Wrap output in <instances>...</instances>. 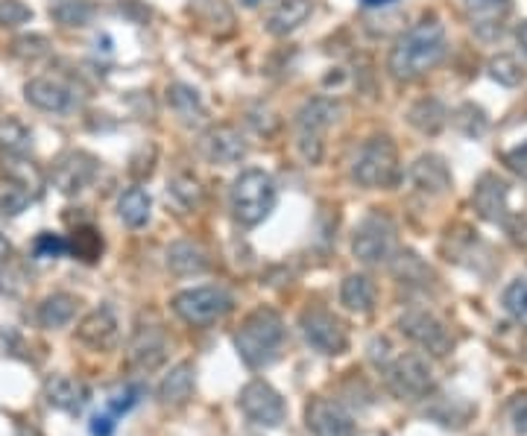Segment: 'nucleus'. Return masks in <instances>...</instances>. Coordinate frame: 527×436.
Returning a JSON list of instances; mask_svg holds the SVG:
<instances>
[{"label":"nucleus","instance_id":"obj_35","mask_svg":"<svg viewBox=\"0 0 527 436\" xmlns=\"http://www.w3.org/2000/svg\"><path fill=\"white\" fill-rule=\"evenodd\" d=\"M0 147L9 156H24L30 150V132L21 123L6 120V123H0Z\"/></svg>","mask_w":527,"mask_h":436},{"label":"nucleus","instance_id":"obj_45","mask_svg":"<svg viewBox=\"0 0 527 436\" xmlns=\"http://www.w3.org/2000/svg\"><path fill=\"white\" fill-rule=\"evenodd\" d=\"M12 258V243L6 240V235H0V267Z\"/></svg>","mask_w":527,"mask_h":436},{"label":"nucleus","instance_id":"obj_4","mask_svg":"<svg viewBox=\"0 0 527 436\" xmlns=\"http://www.w3.org/2000/svg\"><path fill=\"white\" fill-rule=\"evenodd\" d=\"M352 179L369 188V191H387L396 188L402 179V164H399V150L387 135H375L369 138L361 153L355 156L352 164Z\"/></svg>","mask_w":527,"mask_h":436},{"label":"nucleus","instance_id":"obj_46","mask_svg":"<svg viewBox=\"0 0 527 436\" xmlns=\"http://www.w3.org/2000/svg\"><path fill=\"white\" fill-rule=\"evenodd\" d=\"M516 39H519V47L527 53V21L525 24H519V30H516Z\"/></svg>","mask_w":527,"mask_h":436},{"label":"nucleus","instance_id":"obj_18","mask_svg":"<svg viewBox=\"0 0 527 436\" xmlns=\"http://www.w3.org/2000/svg\"><path fill=\"white\" fill-rule=\"evenodd\" d=\"M410 182L416 191L428 194V197H443L448 188H451V173H448V164L440 156H419V159L410 164Z\"/></svg>","mask_w":527,"mask_h":436},{"label":"nucleus","instance_id":"obj_26","mask_svg":"<svg viewBox=\"0 0 527 436\" xmlns=\"http://www.w3.org/2000/svg\"><path fill=\"white\" fill-rule=\"evenodd\" d=\"M77 305H80V302H77V296H71V293H50L39 305L41 328H50V331L65 328L71 319L77 317Z\"/></svg>","mask_w":527,"mask_h":436},{"label":"nucleus","instance_id":"obj_28","mask_svg":"<svg viewBox=\"0 0 527 436\" xmlns=\"http://www.w3.org/2000/svg\"><path fill=\"white\" fill-rule=\"evenodd\" d=\"M340 302L352 314H369L375 308V287L366 276H346L340 287Z\"/></svg>","mask_w":527,"mask_h":436},{"label":"nucleus","instance_id":"obj_39","mask_svg":"<svg viewBox=\"0 0 527 436\" xmlns=\"http://www.w3.org/2000/svg\"><path fill=\"white\" fill-rule=\"evenodd\" d=\"M33 252H36V258H62L68 252V240L50 235V232H41L33 243Z\"/></svg>","mask_w":527,"mask_h":436},{"label":"nucleus","instance_id":"obj_29","mask_svg":"<svg viewBox=\"0 0 527 436\" xmlns=\"http://www.w3.org/2000/svg\"><path fill=\"white\" fill-rule=\"evenodd\" d=\"M446 109H443V103L440 100H434V97H425V100H419V103H413L410 106V112H407V120H410V126L413 129H419L422 135H437L443 126H446Z\"/></svg>","mask_w":527,"mask_h":436},{"label":"nucleus","instance_id":"obj_36","mask_svg":"<svg viewBox=\"0 0 527 436\" xmlns=\"http://www.w3.org/2000/svg\"><path fill=\"white\" fill-rule=\"evenodd\" d=\"M170 194H173V199H179L185 208H194V205L203 199V188H200V182H197L194 176L179 173V176H173V182H170Z\"/></svg>","mask_w":527,"mask_h":436},{"label":"nucleus","instance_id":"obj_11","mask_svg":"<svg viewBox=\"0 0 527 436\" xmlns=\"http://www.w3.org/2000/svg\"><path fill=\"white\" fill-rule=\"evenodd\" d=\"M299 328H302L308 346L317 349L320 355L337 357L349 349L346 325L334 317L331 311H325V308H308V311L299 317Z\"/></svg>","mask_w":527,"mask_h":436},{"label":"nucleus","instance_id":"obj_16","mask_svg":"<svg viewBox=\"0 0 527 436\" xmlns=\"http://www.w3.org/2000/svg\"><path fill=\"white\" fill-rule=\"evenodd\" d=\"M24 97L30 106H36L39 112H47V115H68L77 106L74 88L62 80H53V77H36V80L27 82Z\"/></svg>","mask_w":527,"mask_h":436},{"label":"nucleus","instance_id":"obj_44","mask_svg":"<svg viewBox=\"0 0 527 436\" xmlns=\"http://www.w3.org/2000/svg\"><path fill=\"white\" fill-rule=\"evenodd\" d=\"M115 434V416L106 413V416H94L91 422V436H112Z\"/></svg>","mask_w":527,"mask_h":436},{"label":"nucleus","instance_id":"obj_37","mask_svg":"<svg viewBox=\"0 0 527 436\" xmlns=\"http://www.w3.org/2000/svg\"><path fill=\"white\" fill-rule=\"evenodd\" d=\"M33 18V9L21 0H0V27H21Z\"/></svg>","mask_w":527,"mask_h":436},{"label":"nucleus","instance_id":"obj_34","mask_svg":"<svg viewBox=\"0 0 527 436\" xmlns=\"http://www.w3.org/2000/svg\"><path fill=\"white\" fill-rule=\"evenodd\" d=\"M501 305L516 322L527 325V278H516V281L507 284V290L501 296Z\"/></svg>","mask_w":527,"mask_h":436},{"label":"nucleus","instance_id":"obj_41","mask_svg":"<svg viewBox=\"0 0 527 436\" xmlns=\"http://www.w3.org/2000/svg\"><path fill=\"white\" fill-rule=\"evenodd\" d=\"M504 164H507L522 182H527V141L525 144H519V147H513V150L504 156Z\"/></svg>","mask_w":527,"mask_h":436},{"label":"nucleus","instance_id":"obj_42","mask_svg":"<svg viewBox=\"0 0 527 436\" xmlns=\"http://www.w3.org/2000/svg\"><path fill=\"white\" fill-rule=\"evenodd\" d=\"M510 422L516 434L527 436V396H516L510 401Z\"/></svg>","mask_w":527,"mask_h":436},{"label":"nucleus","instance_id":"obj_23","mask_svg":"<svg viewBox=\"0 0 527 436\" xmlns=\"http://www.w3.org/2000/svg\"><path fill=\"white\" fill-rule=\"evenodd\" d=\"M167 267L176 276H200V273H205L211 267V261H208L203 246H197L191 240H176L167 249Z\"/></svg>","mask_w":527,"mask_h":436},{"label":"nucleus","instance_id":"obj_31","mask_svg":"<svg viewBox=\"0 0 527 436\" xmlns=\"http://www.w3.org/2000/svg\"><path fill=\"white\" fill-rule=\"evenodd\" d=\"M50 15L62 24V27H85L94 15V6L88 0H62L50 9Z\"/></svg>","mask_w":527,"mask_h":436},{"label":"nucleus","instance_id":"obj_25","mask_svg":"<svg viewBox=\"0 0 527 436\" xmlns=\"http://www.w3.org/2000/svg\"><path fill=\"white\" fill-rule=\"evenodd\" d=\"M311 0H282L279 6H276V12L270 15V21H267V30L273 33V36H287V33H293V30H299L308 18H311Z\"/></svg>","mask_w":527,"mask_h":436},{"label":"nucleus","instance_id":"obj_6","mask_svg":"<svg viewBox=\"0 0 527 436\" xmlns=\"http://www.w3.org/2000/svg\"><path fill=\"white\" fill-rule=\"evenodd\" d=\"M340 118V103L331 97L308 100L296 115V147L308 164L323 161V135Z\"/></svg>","mask_w":527,"mask_h":436},{"label":"nucleus","instance_id":"obj_24","mask_svg":"<svg viewBox=\"0 0 527 436\" xmlns=\"http://www.w3.org/2000/svg\"><path fill=\"white\" fill-rule=\"evenodd\" d=\"M164 352H167V346H164V337L159 331H138L132 346H129V363L135 369L150 372L162 363Z\"/></svg>","mask_w":527,"mask_h":436},{"label":"nucleus","instance_id":"obj_9","mask_svg":"<svg viewBox=\"0 0 527 436\" xmlns=\"http://www.w3.org/2000/svg\"><path fill=\"white\" fill-rule=\"evenodd\" d=\"M352 252L361 264H387L396 255V226L387 214H369L358 223L355 238H352Z\"/></svg>","mask_w":527,"mask_h":436},{"label":"nucleus","instance_id":"obj_10","mask_svg":"<svg viewBox=\"0 0 527 436\" xmlns=\"http://www.w3.org/2000/svg\"><path fill=\"white\" fill-rule=\"evenodd\" d=\"M232 296L223 287H191L173 296V311L188 325H211L232 311Z\"/></svg>","mask_w":527,"mask_h":436},{"label":"nucleus","instance_id":"obj_21","mask_svg":"<svg viewBox=\"0 0 527 436\" xmlns=\"http://www.w3.org/2000/svg\"><path fill=\"white\" fill-rule=\"evenodd\" d=\"M167 106L173 109V115L182 120L185 126H203L205 118H208L200 94L191 85H185V82H173L167 88Z\"/></svg>","mask_w":527,"mask_h":436},{"label":"nucleus","instance_id":"obj_5","mask_svg":"<svg viewBox=\"0 0 527 436\" xmlns=\"http://www.w3.org/2000/svg\"><path fill=\"white\" fill-rule=\"evenodd\" d=\"M475 208L489 223H501L516 243H527V211L510 205V185L498 176H484L475 188Z\"/></svg>","mask_w":527,"mask_h":436},{"label":"nucleus","instance_id":"obj_12","mask_svg":"<svg viewBox=\"0 0 527 436\" xmlns=\"http://www.w3.org/2000/svg\"><path fill=\"white\" fill-rule=\"evenodd\" d=\"M238 407L249 422L255 425H264V428H279L287 416V407H284V398L261 378L249 381L241 396H238Z\"/></svg>","mask_w":527,"mask_h":436},{"label":"nucleus","instance_id":"obj_20","mask_svg":"<svg viewBox=\"0 0 527 436\" xmlns=\"http://www.w3.org/2000/svg\"><path fill=\"white\" fill-rule=\"evenodd\" d=\"M44 398L53 410H62V413H71V416H80L88 404V387L77 381V378H68V375H53L47 378L44 384Z\"/></svg>","mask_w":527,"mask_h":436},{"label":"nucleus","instance_id":"obj_27","mask_svg":"<svg viewBox=\"0 0 527 436\" xmlns=\"http://www.w3.org/2000/svg\"><path fill=\"white\" fill-rule=\"evenodd\" d=\"M194 393V363H179L159 387V398L162 404H185Z\"/></svg>","mask_w":527,"mask_h":436},{"label":"nucleus","instance_id":"obj_38","mask_svg":"<svg viewBox=\"0 0 527 436\" xmlns=\"http://www.w3.org/2000/svg\"><path fill=\"white\" fill-rule=\"evenodd\" d=\"M144 396V387L141 384H123V390H118L115 396L109 398V410H112V416H123V413H129L138 401Z\"/></svg>","mask_w":527,"mask_h":436},{"label":"nucleus","instance_id":"obj_43","mask_svg":"<svg viewBox=\"0 0 527 436\" xmlns=\"http://www.w3.org/2000/svg\"><path fill=\"white\" fill-rule=\"evenodd\" d=\"M369 360H372L378 369H384V366L390 363V340H387V337H375V340L369 343Z\"/></svg>","mask_w":527,"mask_h":436},{"label":"nucleus","instance_id":"obj_30","mask_svg":"<svg viewBox=\"0 0 527 436\" xmlns=\"http://www.w3.org/2000/svg\"><path fill=\"white\" fill-rule=\"evenodd\" d=\"M150 211H153V199L144 188H129L118 202V214L129 229H141L150 223Z\"/></svg>","mask_w":527,"mask_h":436},{"label":"nucleus","instance_id":"obj_13","mask_svg":"<svg viewBox=\"0 0 527 436\" xmlns=\"http://www.w3.org/2000/svg\"><path fill=\"white\" fill-rule=\"evenodd\" d=\"M97 173H100V161L94 159L91 153L71 150L62 159H56L53 170H50V179H53L56 191H62L65 197H77L97 179Z\"/></svg>","mask_w":527,"mask_h":436},{"label":"nucleus","instance_id":"obj_22","mask_svg":"<svg viewBox=\"0 0 527 436\" xmlns=\"http://www.w3.org/2000/svg\"><path fill=\"white\" fill-rule=\"evenodd\" d=\"M510 0H466V15L481 36L501 33V21L510 15Z\"/></svg>","mask_w":527,"mask_h":436},{"label":"nucleus","instance_id":"obj_14","mask_svg":"<svg viewBox=\"0 0 527 436\" xmlns=\"http://www.w3.org/2000/svg\"><path fill=\"white\" fill-rule=\"evenodd\" d=\"M399 331L405 334L407 340H413L416 346H422L425 352L443 357L451 352L454 340L451 331L446 328V322L428 314V311H407L405 317L399 319Z\"/></svg>","mask_w":527,"mask_h":436},{"label":"nucleus","instance_id":"obj_47","mask_svg":"<svg viewBox=\"0 0 527 436\" xmlns=\"http://www.w3.org/2000/svg\"><path fill=\"white\" fill-rule=\"evenodd\" d=\"M366 9H378V6H390V3H396V0H361Z\"/></svg>","mask_w":527,"mask_h":436},{"label":"nucleus","instance_id":"obj_8","mask_svg":"<svg viewBox=\"0 0 527 436\" xmlns=\"http://www.w3.org/2000/svg\"><path fill=\"white\" fill-rule=\"evenodd\" d=\"M39 173L33 164L18 161L12 156L9 164L3 161L0 170V217H18L21 211H27V205L39 194Z\"/></svg>","mask_w":527,"mask_h":436},{"label":"nucleus","instance_id":"obj_15","mask_svg":"<svg viewBox=\"0 0 527 436\" xmlns=\"http://www.w3.org/2000/svg\"><path fill=\"white\" fill-rule=\"evenodd\" d=\"M200 150H203V156L211 164L229 167V164H241L249 156V141H246L244 132L238 126L223 123V126H214V129L205 132L203 141H200Z\"/></svg>","mask_w":527,"mask_h":436},{"label":"nucleus","instance_id":"obj_32","mask_svg":"<svg viewBox=\"0 0 527 436\" xmlns=\"http://www.w3.org/2000/svg\"><path fill=\"white\" fill-rule=\"evenodd\" d=\"M489 77L495 82H501V85H507V88H516L519 82L525 80V68H522V62L516 56L501 53V56H495L489 62Z\"/></svg>","mask_w":527,"mask_h":436},{"label":"nucleus","instance_id":"obj_7","mask_svg":"<svg viewBox=\"0 0 527 436\" xmlns=\"http://www.w3.org/2000/svg\"><path fill=\"white\" fill-rule=\"evenodd\" d=\"M381 372H384L387 390L402 401L428 398V393L434 390V369H431L428 357L399 355L393 357Z\"/></svg>","mask_w":527,"mask_h":436},{"label":"nucleus","instance_id":"obj_19","mask_svg":"<svg viewBox=\"0 0 527 436\" xmlns=\"http://www.w3.org/2000/svg\"><path fill=\"white\" fill-rule=\"evenodd\" d=\"M77 340L91 346V349H109L118 340V317L109 305L94 308L91 314H85L77 325Z\"/></svg>","mask_w":527,"mask_h":436},{"label":"nucleus","instance_id":"obj_17","mask_svg":"<svg viewBox=\"0 0 527 436\" xmlns=\"http://www.w3.org/2000/svg\"><path fill=\"white\" fill-rule=\"evenodd\" d=\"M305 425L314 436H355L352 416L331 398H314L305 407Z\"/></svg>","mask_w":527,"mask_h":436},{"label":"nucleus","instance_id":"obj_2","mask_svg":"<svg viewBox=\"0 0 527 436\" xmlns=\"http://www.w3.org/2000/svg\"><path fill=\"white\" fill-rule=\"evenodd\" d=\"M284 343V322L273 308H258L241 322L235 334V349L249 369L270 366Z\"/></svg>","mask_w":527,"mask_h":436},{"label":"nucleus","instance_id":"obj_1","mask_svg":"<svg viewBox=\"0 0 527 436\" xmlns=\"http://www.w3.org/2000/svg\"><path fill=\"white\" fill-rule=\"evenodd\" d=\"M443 56H446V27L437 18H425L396 41L387 68L396 80L413 82L434 71L443 62Z\"/></svg>","mask_w":527,"mask_h":436},{"label":"nucleus","instance_id":"obj_33","mask_svg":"<svg viewBox=\"0 0 527 436\" xmlns=\"http://www.w3.org/2000/svg\"><path fill=\"white\" fill-rule=\"evenodd\" d=\"M68 252H74L85 264H91V261H97L100 252H103V238H100L94 229H88V226H85V229H77L74 238L68 240Z\"/></svg>","mask_w":527,"mask_h":436},{"label":"nucleus","instance_id":"obj_3","mask_svg":"<svg viewBox=\"0 0 527 436\" xmlns=\"http://www.w3.org/2000/svg\"><path fill=\"white\" fill-rule=\"evenodd\" d=\"M276 182L267 170H258V167H249L244 170L235 182H232V217L241 223V226H258L270 217V211L276 208Z\"/></svg>","mask_w":527,"mask_h":436},{"label":"nucleus","instance_id":"obj_40","mask_svg":"<svg viewBox=\"0 0 527 436\" xmlns=\"http://www.w3.org/2000/svg\"><path fill=\"white\" fill-rule=\"evenodd\" d=\"M12 47H15V53L21 59H39V56H44L50 50V41L44 39V36H24V39L15 41Z\"/></svg>","mask_w":527,"mask_h":436}]
</instances>
